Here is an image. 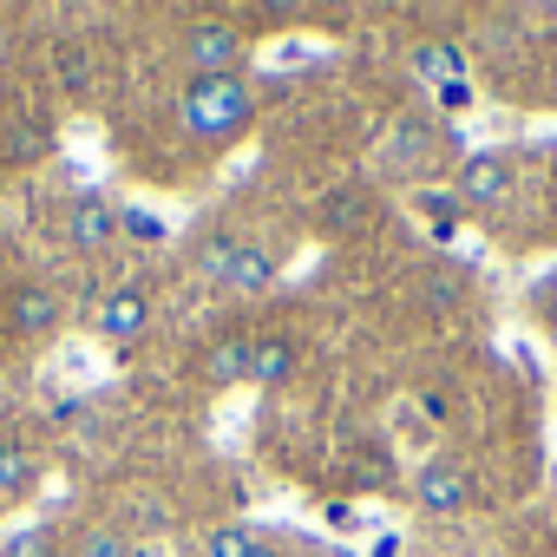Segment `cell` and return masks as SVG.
Segmentation results:
<instances>
[{
	"mask_svg": "<svg viewBox=\"0 0 557 557\" xmlns=\"http://www.w3.org/2000/svg\"><path fill=\"white\" fill-rule=\"evenodd\" d=\"M0 557H53V531H47V524H34V531H14Z\"/></svg>",
	"mask_w": 557,
	"mask_h": 557,
	"instance_id": "obj_17",
	"label": "cell"
},
{
	"mask_svg": "<svg viewBox=\"0 0 557 557\" xmlns=\"http://www.w3.org/2000/svg\"><path fill=\"white\" fill-rule=\"evenodd\" d=\"M66 243H79V249H112V243H119V210H112L99 190H79L73 210H66Z\"/></svg>",
	"mask_w": 557,
	"mask_h": 557,
	"instance_id": "obj_5",
	"label": "cell"
},
{
	"mask_svg": "<svg viewBox=\"0 0 557 557\" xmlns=\"http://www.w3.org/2000/svg\"><path fill=\"white\" fill-rule=\"evenodd\" d=\"M86 73H92V60H86L79 47H60V79H66V86H86Z\"/></svg>",
	"mask_w": 557,
	"mask_h": 557,
	"instance_id": "obj_20",
	"label": "cell"
},
{
	"mask_svg": "<svg viewBox=\"0 0 557 557\" xmlns=\"http://www.w3.org/2000/svg\"><path fill=\"white\" fill-rule=\"evenodd\" d=\"M433 99H440V112H466L472 106V86L466 79H446V86H433Z\"/></svg>",
	"mask_w": 557,
	"mask_h": 557,
	"instance_id": "obj_21",
	"label": "cell"
},
{
	"mask_svg": "<svg viewBox=\"0 0 557 557\" xmlns=\"http://www.w3.org/2000/svg\"><path fill=\"white\" fill-rule=\"evenodd\" d=\"M256 112V92L243 86V73H223V79H190L184 92V132L203 138V145H223L249 125Z\"/></svg>",
	"mask_w": 557,
	"mask_h": 557,
	"instance_id": "obj_1",
	"label": "cell"
},
{
	"mask_svg": "<svg viewBox=\"0 0 557 557\" xmlns=\"http://www.w3.org/2000/svg\"><path fill=\"white\" fill-rule=\"evenodd\" d=\"M374 557H400V537H374Z\"/></svg>",
	"mask_w": 557,
	"mask_h": 557,
	"instance_id": "obj_22",
	"label": "cell"
},
{
	"mask_svg": "<svg viewBox=\"0 0 557 557\" xmlns=\"http://www.w3.org/2000/svg\"><path fill=\"white\" fill-rule=\"evenodd\" d=\"M381 164L400 171V177H426V164H433V125L426 119H400L394 138H387V151H381Z\"/></svg>",
	"mask_w": 557,
	"mask_h": 557,
	"instance_id": "obj_7",
	"label": "cell"
},
{
	"mask_svg": "<svg viewBox=\"0 0 557 557\" xmlns=\"http://www.w3.org/2000/svg\"><path fill=\"white\" fill-rule=\"evenodd\" d=\"M14 329L21 335H53L60 329V296L53 289H21L14 296Z\"/></svg>",
	"mask_w": 557,
	"mask_h": 557,
	"instance_id": "obj_12",
	"label": "cell"
},
{
	"mask_svg": "<svg viewBox=\"0 0 557 557\" xmlns=\"http://www.w3.org/2000/svg\"><path fill=\"white\" fill-rule=\"evenodd\" d=\"M413 505H420V511H433V518L466 511V505H472V472H466L459 459H426V466H420V479H413Z\"/></svg>",
	"mask_w": 557,
	"mask_h": 557,
	"instance_id": "obj_4",
	"label": "cell"
},
{
	"mask_svg": "<svg viewBox=\"0 0 557 557\" xmlns=\"http://www.w3.org/2000/svg\"><path fill=\"white\" fill-rule=\"evenodd\" d=\"M99 329H106V342H138V335L151 329V296H145L138 283L112 289V296L99 302Z\"/></svg>",
	"mask_w": 557,
	"mask_h": 557,
	"instance_id": "obj_6",
	"label": "cell"
},
{
	"mask_svg": "<svg viewBox=\"0 0 557 557\" xmlns=\"http://www.w3.org/2000/svg\"><path fill=\"white\" fill-rule=\"evenodd\" d=\"M236 243H243V236H210V243L197 249V283H203V289H223V275H230V256H236Z\"/></svg>",
	"mask_w": 557,
	"mask_h": 557,
	"instance_id": "obj_15",
	"label": "cell"
},
{
	"mask_svg": "<svg viewBox=\"0 0 557 557\" xmlns=\"http://www.w3.org/2000/svg\"><path fill=\"white\" fill-rule=\"evenodd\" d=\"M73 557H138V544H132L119 524H92V531H79Z\"/></svg>",
	"mask_w": 557,
	"mask_h": 557,
	"instance_id": "obj_14",
	"label": "cell"
},
{
	"mask_svg": "<svg viewBox=\"0 0 557 557\" xmlns=\"http://www.w3.org/2000/svg\"><path fill=\"white\" fill-rule=\"evenodd\" d=\"M550 348H557V315H550Z\"/></svg>",
	"mask_w": 557,
	"mask_h": 557,
	"instance_id": "obj_23",
	"label": "cell"
},
{
	"mask_svg": "<svg viewBox=\"0 0 557 557\" xmlns=\"http://www.w3.org/2000/svg\"><path fill=\"white\" fill-rule=\"evenodd\" d=\"M184 66L197 79H223V73H243V34L230 21H197L184 34Z\"/></svg>",
	"mask_w": 557,
	"mask_h": 557,
	"instance_id": "obj_2",
	"label": "cell"
},
{
	"mask_svg": "<svg viewBox=\"0 0 557 557\" xmlns=\"http://www.w3.org/2000/svg\"><path fill=\"white\" fill-rule=\"evenodd\" d=\"M329 223H335V230H361V223H368V197H335V203H329Z\"/></svg>",
	"mask_w": 557,
	"mask_h": 557,
	"instance_id": "obj_19",
	"label": "cell"
},
{
	"mask_svg": "<svg viewBox=\"0 0 557 557\" xmlns=\"http://www.w3.org/2000/svg\"><path fill=\"white\" fill-rule=\"evenodd\" d=\"M296 374V342L289 335H256L249 342V381L256 387H283Z\"/></svg>",
	"mask_w": 557,
	"mask_h": 557,
	"instance_id": "obj_9",
	"label": "cell"
},
{
	"mask_svg": "<svg viewBox=\"0 0 557 557\" xmlns=\"http://www.w3.org/2000/svg\"><path fill=\"white\" fill-rule=\"evenodd\" d=\"M34 479H40L34 453H27L21 440H0V498H21V492H34Z\"/></svg>",
	"mask_w": 557,
	"mask_h": 557,
	"instance_id": "obj_13",
	"label": "cell"
},
{
	"mask_svg": "<svg viewBox=\"0 0 557 557\" xmlns=\"http://www.w3.org/2000/svg\"><path fill=\"white\" fill-rule=\"evenodd\" d=\"M505 190H511V158L505 151H472L459 164V177H453L459 210H492V203H505Z\"/></svg>",
	"mask_w": 557,
	"mask_h": 557,
	"instance_id": "obj_3",
	"label": "cell"
},
{
	"mask_svg": "<svg viewBox=\"0 0 557 557\" xmlns=\"http://www.w3.org/2000/svg\"><path fill=\"white\" fill-rule=\"evenodd\" d=\"M459 66H466V60H459V47H420V53H413V73H420L426 86L459 79Z\"/></svg>",
	"mask_w": 557,
	"mask_h": 557,
	"instance_id": "obj_16",
	"label": "cell"
},
{
	"mask_svg": "<svg viewBox=\"0 0 557 557\" xmlns=\"http://www.w3.org/2000/svg\"><path fill=\"white\" fill-rule=\"evenodd\" d=\"M119 236H138V243H164V223L151 216V210H119Z\"/></svg>",
	"mask_w": 557,
	"mask_h": 557,
	"instance_id": "obj_18",
	"label": "cell"
},
{
	"mask_svg": "<svg viewBox=\"0 0 557 557\" xmlns=\"http://www.w3.org/2000/svg\"><path fill=\"white\" fill-rule=\"evenodd\" d=\"M203 381H210V387H236V381H249V342H243V335L210 342V355H203Z\"/></svg>",
	"mask_w": 557,
	"mask_h": 557,
	"instance_id": "obj_10",
	"label": "cell"
},
{
	"mask_svg": "<svg viewBox=\"0 0 557 557\" xmlns=\"http://www.w3.org/2000/svg\"><path fill=\"white\" fill-rule=\"evenodd\" d=\"M269 283H275V256L262 243H236L230 275H223V296H262Z\"/></svg>",
	"mask_w": 557,
	"mask_h": 557,
	"instance_id": "obj_8",
	"label": "cell"
},
{
	"mask_svg": "<svg viewBox=\"0 0 557 557\" xmlns=\"http://www.w3.org/2000/svg\"><path fill=\"white\" fill-rule=\"evenodd\" d=\"M203 557H283L262 531H249V524H216L210 537H203Z\"/></svg>",
	"mask_w": 557,
	"mask_h": 557,
	"instance_id": "obj_11",
	"label": "cell"
}]
</instances>
